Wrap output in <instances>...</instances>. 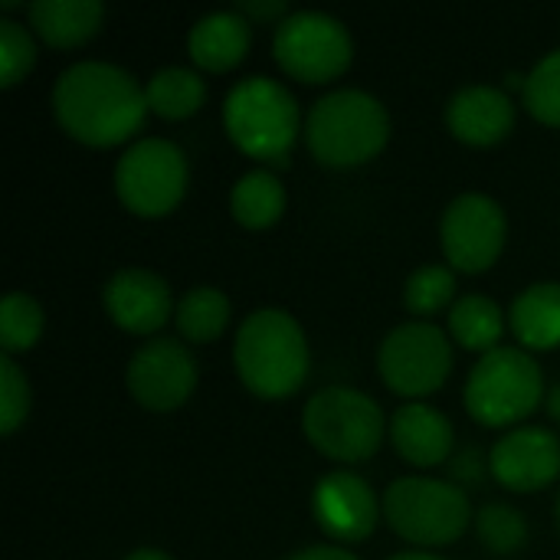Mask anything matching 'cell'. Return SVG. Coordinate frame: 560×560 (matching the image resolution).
<instances>
[{"instance_id": "obj_33", "label": "cell", "mask_w": 560, "mask_h": 560, "mask_svg": "<svg viewBox=\"0 0 560 560\" xmlns=\"http://www.w3.org/2000/svg\"><path fill=\"white\" fill-rule=\"evenodd\" d=\"M285 560H358L351 551H345L341 545H315V548H305L299 555Z\"/></svg>"}, {"instance_id": "obj_13", "label": "cell", "mask_w": 560, "mask_h": 560, "mask_svg": "<svg viewBox=\"0 0 560 560\" xmlns=\"http://www.w3.org/2000/svg\"><path fill=\"white\" fill-rule=\"evenodd\" d=\"M381 512L384 505L358 472H328L312 492V515L318 528L341 545H358L371 538Z\"/></svg>"}, {"instance_id": "obj_26", "label": "cell", "mask_w": 560, "mask_h": 560, "mask_svg": "<svg viewBox=\"0 0 560 560\" xmlns=\"http://www.w3.org/2000/svg\"><path fill=\"white\" fill-rule=\"evenodd\" d=\"M456 295V272L450 266H420L404 285V305L417 322L443 312Z\"/></svg>"}, {"instance_id": "obj_6", "label": "cell", "mask_w": 560, "mask_h": 560, "mask_svg": "<svg viewBox=\"0 0 560 560\" xmlns=\"http://www.w3.org/2000/svg\"><path fill=\"white\" fill-rule=\"evenodd\" d=\"M381 505L394 535L417 548L453 545L472 522L469 495L459 486L430 476H404L390 482Z\"/></svg>"}, {"instance_id": "obj_4", "label": "cell", "mask_w": 560, "mask_h": 560, "mask_svg": "<svg viewBox=\"0 0 560 560\" xmlns=\"http://www.w3.org/2000/svg\"><path fill=\"white\" fill-rule=\"evenodd\" d=\"M223 125L230 141L256 161H285L299 138V102L295 95L269 79L249 75L226 92Z\"/></svg>"}, {"instance_id": "obj_14", "label": "cell", "mask_w": 560, "mask_h": 560, "mask_svg": "<svg viewBox=\"0 0 560 560\" xmlns=\"http://www.w3.org/2000/svg\"><path fill=\"white\" fill-rule=\"evenodd\" d=\"M492 476L512 492H541L560 476V440L548 427H515L489 453Z\"/></svg>"}, {"instance_id": "obj_21", "label": "cell", "mask_w": 560, "mask_h": 560, "mask_svg": "<svg viewBox=\"0 0 560 560\" xmlns=\"http://www.w3.org/2000/svg\"><path fill=\"white\" fill-rule=\"evenodd\" d=\"M285 210V187L272 171H249L230 190V213L246 230L272 226Z\"/></svg>"}, {"instance_id": "obj_16", "label": "cell", "mask_w": 560, "mask_h": 560, "mask_svg": "<svg viewBox=\"0 0 560 560\" xmlns=\"http://www.w3.org/2000/svg\"><path fill=\"white\" fill-rule=\"evenodd\" d=\"M450 131L472 148H489L515 128V102L495 85H466L446 105Z\"/></svg>"}, {"instance_id": "obj_5", "label": "cell", "mask_w": 560, "mask_h": 560, "mask_svg": "<svg viewBox=\"0 0 560 560\" xmlns=\"http://www.w3.org/2000/svg\"><path fill=\"white\" fill-rule=\"evenodd\" d=\"M545 400L541 364L525 348L499 345L482 354L466 381V410L482 427H518Z\"/></svg>"}, {"instance_id": "obj_24", "label": "cell", "mask_w": 560, "mask_h": 560, "mask_svg": "<svg viewBox=\"0 0 560 560\" xmlns=\"http://www.w3.org/2000/svg\"><path fill=\"white\" fill-rule=\"evenodd\" d=\"M177 331L190 345H210L217 341L230 325V299L213 285H194L174 312Z\"/></svg>"}, {"instance_id": "obj_22", "label": "cell", "mask_w": 560, "mask_h": 560, "mask_svg": "<svg viewBox=\"0 0 560 560\" xmlns=\"http://www.w3.org/2000/svg\"><path fill=\"white\" fill-rule=\"evenodd\" d=\"M144 98L154 115H161L167 121H180V118H190L194 112H200V105L207 98V85H203L200 72H194V69L164 66L144 82Z\"/></svg>"}, {"instance_id": "obj_18", "label": "cell", "mask_w": 560, "mask_h": 560, "mask_svg": "<svg viewBox=\"0 0 560 560\" xmlns=\"http://www.w3.org/2000/svg\"><path fill=\"white\" fill-rule=\"evenodd\" d=\"M249 43H253L249 20L236 10H217L190 26L187 52L207 72H230L246 59Z\"/></svg>"}, {"instance_id": "obj_19", "label": "cell", "mask_w": 560, "mask_h": 560, "mask_svg": "<svg viewBox=\"0 0 560 560\" xmlns=\"http://www.w3.org/2000/svg\"><path fill=\"white\" fill-rule=\"evenodd\" d=\"M30 30L52 49H75L89 43L105 16L98 0H36L26 7Z\"/></svg>"}, {"instance_id": "obj_36", "label": "cell", "mask_w": 560, "mask_h": 560, "mask_svg": "<svg viewBox=\"0 0 560 560\" xmlns=\"http://www.w3.org/2000/svg\"><path fill=\"white\" fill-rule=\"evenodd\" d=\"M390 560H446V558H436V555H430V551H404V555H394Z\"/></svg>"}, {"instance_id": "obj_2", "label": "cell", "mask_w": 560, "mask_h": 560, "mask_svg": "<svg viewBox=\"0 0 560 560\" xmlns=\"http://www.w3.org/2000/svg\"><path fill=\"white\" fill-rule=\"evenodd\" d=\"M243 387L262 400L292 397L308 377V341L302 325L282 308H256L243 318L233 345Z\"/></svg>"}, {"instance_id": "obj_12", "label": "cell", "mask_w": 560, "mask_h": 560, "mask_svg": "<svg viewBox=\"0 0 560 560\" xmlns=\"http://www.w3.org/2000/svg\"><path fill=\"white\" fill-rule=\"evenodd\" d=\"M128 394L154 413L177 410L190 400L197 387V361L194 354L174 338L144 341L125 371Z\"/></svg>"}, {"instance_id": "obj_28", "label": "cell", "mask_w": 560, "mask_h": 560, "mask_svg": "<svg viewBox=\"0 0 560 560\" xmlns=\"http://www.w3.org/2000/svg\"><path fill=\"white\" fill-rule=\"evenodd\" d=\"M525 105L541 125L560 128V49H551L525 75Z\"/></svg>"}, {"instance_id": "obj_7", "label": "cell", "mask_w": 560, "mask_h": 560, "mask_svg": "<svg viewBox=\"0 0 560 560\" xmlns=\"http://www.w3.org/2000/svg\"><path fill=\"white\" fill-rule=\"evenodd\" d=\"M305 440L335 463L371 459L387 433L381 404L354 387H325L302 410Z\"/></svg>"}, {"instance_id": "obj_25", "label": "cell", "mask_w": 560, "mask_h": 560, "mask_svg": "<svg viewBox=\"0 0 560 560\" xmlns=\"http://www.w3.org/2000/svg\"><path fill=\"white\" fill-rule=\"evenodd\" d=\"M43 308L26 292H10L0 302V348L7 358L30 351L43 335Z\"/></svg>"}, {"instance_id": "obj_34", "label": "cell", "mask_w": 560, "mask_h": 560, "mask_svg": "<svg viewBox=\"0 0 560 560\" xmlns=\"http://www.w3.org/2000/svg\"><path fill=\"white\" fill-rule=\"evenodd\" d=\"M125 560H171L164 551H158V548H138V551H131Z\"/></svg>"}, {"instance_id": "obj_23", "label": "cell", "mask_w": 560, "mask_h": 560, "mask_svg": "<svg viewBox=\"0 0 560 560\" xmlns=\"http://www.w3.org/2000/svg\"><path fill=\"white\" fill-rule=\"evenodd\" d=\"M502 331H505V312L489 295H463L450 308V338L466 351H479V354L495 351Z\"/></svg>"}, {"instance_id": "obj_15", "label": "cell", "mask_w": 560, "mask_h": 560, "mask_svg": "<svg viewBox=\"0 0 560 560\" xmlns=\"http://www.w3.org/2000/svg\"><path fill=\"white\" fill-rule=\"evenodd\" d=\"M102 302L108 318L131 335H154L174 312V299H171V285L151 272V269H118L105 289H102Z\"/></svg>"}, {"instance_id": "obj_37", "label": "cell", "mask_w": 560, "mask_h": 560, "mask_svg": "<svg viewBox=\"0 0 560 560\" xmlns=\"http://www.w3.org/2000/svg\"><path fill=\"white\" fill-rule=\"evenodd\" d=\"M558 525H560V495H558Z\"/></svg>"}, {"instance_id": "obj_20", "label": "cell", "mask_w": 560, "mask_h": 560, "mask_svg": "<svg viewBox=\"0 0 560 560\" xmlns=\"http://www.w3.org/2000/svg\"><path fill=\"white\" fill-rule=\"evenodd\" d=\"M512 335L525 351L560 348V282L528 285L509 312Z\"/></svg>"}, {"instance_id": "obj_1", "label": "cell", "mask_w": 560, "mask_h": 560, "mask_svg": "<svg viewBox=\"0 0 560 560\" xmlns=\"http://www.w3.org/2000/svg\"><path fill=\"white\" fill-rule=\"evenodd\" d=\"M148 112L144 85L115 62H72L52 85V115L59 128L89 148L128 141L144 125Z\"/></svg>"}, {"instance_id": "obj_31", "label": "cell", "mask_w": 560, "mask_h": 560, "mask_svg": "<svg viewBox=\"0 0 560 560\" xmlns=\"http://www.w3.org/2000/svg\"><path fill=\"white\" fill-rule=\"evenodd\" d=\"M453 486H482L486 482V472H492V463L486 453L479 450H463L459 456H453Z\"/></svg>"}, {"instance_id": "obj_11", "label": "cell", "mask_w": 560, "mask_h": 560, "mask_svg": "<svg viewBox=\"0 0 560 560\" xmlns=\"http://www.w3.org/2000/svg\"><path fill=\"white\" fill-rule=\"evenodd\" d=\"M505 210L486 194H459L440 220V243L450 269L456 272L476 276L492 269L505 249Z\"/></svg>"}, {"instance_id": "obj_3", "label": "cell", "mask_w": 560, "mask_h": 560, "mask_svg": "<svg viewBox=\"0 0 560 560\" xmlns=\"http://www.w3.org/2000/svg\"><path fill=\"white\" fill-rule=\"evenodd\" d=\"M390 138V115L364 89L322 95L305 118V144L325 167H358L374 161Z\"/></svg>"}, {"instance_id": "obj_30", "label": "cell", "mask_w": 560, "mask_h": 560, "mask_svg": "<svg viewBox=\"0 0 560 560\" xmlns=\"http://www.w3.org/2000/svg\"><path fill=\"white\" fill-rule=\"evenodd\" d=\"M30 413V381L13 358H0V433L10 436L26 423Z\"/></svg>"}, {"instance_id": "obj_27", "label": "cell", "mask_w": 560, "mask_h": 560, "mask_svg": "<svg viewBox=\"0 0 560 560\" xmlns=\"http://www.w3.org/2000/svg\"><path fill=\"white\" fill-rule=\"evenodd\" d=\"M476 535L492 555H515L528 541V522L515 505L492 502L476 515Z\"/></svg>"}, {"instance_id": "obj_32", "label": "cell", "mask_w": 560, "mask_h": 560, "mask_svg": "<svg viewBox=\"0 0 560 560\" xmlns=\"http://www.w3.org/2000/svg\"><path fill=\"white\" fill-rule=\"evenodd\" d=\"M236 13H243L246 20H285L289 16V7L282 3V0H243V3H236L233 7Z\"/></svg>"}, {"instance_id": "obj_8", "label": "cell", "mask_w": 560, "mask_h": 560, "mask_svg": "<svg viewBox=\"0 0 560 560\" xmlns=\"http://www.w3.org/2000/svg\"><path fill=\"white\" fill-rule=\"evenodd\" d=\"M190 167L184 151L167 138L135 141L115 164V194L135 217H167L187 194Z\"/></svg>"}, {"instance_id": "obj_10", "label": "cell", "mask_w": 560, "mask_h": 560, "mask_svg": "<svg viewBox=\"0 0 560 560\" xmlns=\"http://www.w3.org/2000/svg\"><path fill=\"white\" fill-rule=\"evenodd\" d=\"M377 371L394 394L410 404L423 400L446 384L453 371V345L433 322H404L381 341Z\"/></svg>"}, {"instance_id": "obj_35", "label": "cell", "mask_w": 560, "mask_h": 560, "mask_svg": "<svg viewBox=\"0 0 560 560\" xmlns=\"http://www.w3.org/2000/svg\"><path fill=\"white\" fill-rule=\"evenodd\" d=\"M548 413H551L555 420H560V384H555L551 394H548Z\"/></svg>"}, {"instance_id": "obj_17", "label": "cell", "mask_w": 560, "mask_h": 560, "mask_svg": "<svg viewBox=\"0 0 560 560\" xmlns=\"http://www.w3.org/2000/svg\"><path fill=\"white\" fill-rule=\"evenodd\" d=\"M453 436L456 433H453L450 417L423 400L404 404L390 420L394 450L417 469L446 463L453 456Z\"/></svg>"}, {"instance_id": "obj_29", "label": "cell", "mask_w": 560, "mask_h": 560, "mask_svg": "<svg viewBox=\"0 0 560 560\" xmlns=\"http://www.w3.org/2000/svg\"><path fill=\"white\" fill-rule=\"evenodd\" d=\"M36 66V43H33V33L3 16L0 20V85L10 89L16 85L30 69Z\"/></svg>"}, {"instance_id": "obj_9", "label": "cell", "mask_w": 560, "mask_h": 560, "mask_svg": "<svg viewBox=\"0 0 560 560\" xmlns=\"http://www.w3.org/2000/svg\"><path fill=\"white\" fill-rule=\"evenodd\" d=\"M272 52L282 72H289L299 82L322 85L338 79L351 66L354 43L348 26L331 13L295 10L276 26Z\"/></svg>"}]
</instances>
